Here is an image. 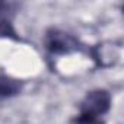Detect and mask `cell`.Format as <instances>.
Returning <instances> with one entry per match:
<instances>
[{
	"label": "cell",
	"instance_id": "obj_1",
	"mask_svg": "<svg viewBox=\"0 0 124 124\" xmlns=\"http://www.w3.org/2000/svg\"><path fill=\"white\" fill-rule=\"evenodd\" d=\"M112 104L111 93L107 89H93L85 95L79 104V114L72 120L73 124H105L104 117L109 112Z\"/></svg>",
	"mask_w": 124,
	"mask_h": 124
},
{
	"label": "cell",
	"instance_id": "obj_2",
	"mask_svg": "<svg viewBox=\"0 0 124 124\" xmlns=\"http://www.w3.org/2000/svg\"><path fill=\"white\" fill-rule=\"evenodd\" d=\"M44 45L47 51L53 55H64V54H72V53L91 54V51L88 50V45L80 42L76 37L61 31V29H57V28H50L45 32Z\"/></svg>",
	"mask_w": 124,
	"mask_h": 124
},
{
	"label": "cell",
	"instance_id": "obj_3",
	"mask_svg": "<svg viewBox=\"0 0 124 124\" xmlns=\"http://www.w3.org/2000/svg\"><path fill=\"white\" fill-rule=\"evenodd\" d=\"M16 3H2L0 2V38H12L15 41L21 39L13 28V16L16 15Z\"/></svg>",
	"mask_w": 124,
	"mask_h": 124
},
{
	"label": "cell",
	"instance_id": "obj_4",
	"mask_svg": "<svg viewBox=\"0 0 124 124\" xmlns=\"http://www.w3.org/2000/svg\"><path fill=\"white\" fill-rule=\"evenodd\" d=\"M23 82L8 75H0V101L10 99L22 92Z\"/></svg>",
	"mask_w": 124,
	"mask_h": 124
}]
</instances>
